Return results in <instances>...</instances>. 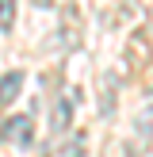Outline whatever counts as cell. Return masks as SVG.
I'll return each mask as SVG.
<instances>
[{
    "mask_svg": "<svg viewBox=\"0 0 153 157\" xmlns=\"http://www.w3.org/2000/svg\"><path fill=\"white\" fill-rule=\"evenodd\" d=\"M4 138H12V142L19 146H31V138H35V123H31V115H12V119H4Z\"/></svg>",
    "mask_w": 153,
    "mask_h": 157,
    "instance_id": "1",
    "label": "cell"
},
{
    "mask_svg": "<svg viewBox=\"0 0 153 157\" xmlns=\"http://www.w3.org/2000/svg\"><path fill=\"white\" fill-rule=\"evenodd\" d=\"M19 88H23V69H12V73L0 77V107L12 104V100L19 96Z\"/></svg>",
    "mask_w": 153,
    "mask_h": 157,
    "instance_id": "2",
    "label": "cell"
},
{
    "mask_svg": "<svg viewBox=\"0 0 153 157\" xmlns=\"http://www.w3.org/2000/svg\"><path fill=\"white\" fill-rule=\"evenodd\" d=\"M69 119H73V107H69V100H61V104H54V130H65Z\"/></svg>",
    "mask_w": 153,
    "mask_h": 157,
    "instance_id": "3",
    "label": "cell"
},
{
    "mask_svg": "<svg viewBox=\"0 0 153 157\" xmlns=\"http://www.w3.org/2000/svg\"><path fill=\"white\" fill-rule=\"evenodd\" d=\"M15 23V0H0V31H12Z\"/></svg>",
    "mask_w": 153,
    "mask_h": 157,
    "instance_id": "4",
    "label": "cell"
},
{
    "mask_svg": "<svg viewBox=\"0 0 153 157\" xmlns=\"http://www.w3.org/2000/svg\"><path fill=\"white\" fill-rule=\"evenodd\" d=\"M138 130H142L145 138H153V107H145V111L138 115Z\"/></svg>",
    "mask_w": 153,
    "mask_h": 157,
    "instance_id": "5",
    "label": "cell"
},
{
    "mask_svg": "<svg viewBox=\"0 0 153 157\" xmlns=\"http://www.w3.org/2000/svg\"><path fill=\"white\" fill-rule=\"evenodd\" d=\"M0 138H4V130H0Z\"/></svg>",
    "mask_w": 153,
    "mask_h": 157,
    "instance_id": "6",
    "label": "cell"
}]
</instances>
